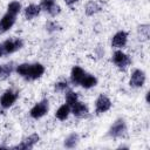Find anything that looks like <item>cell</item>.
<instances>
[{"label": "cell", "mask_w": 150, "mask_h": 150, "mask_svg": "<svg viewBox=\"0 0 150 150\" xmlns=\"http://www.w3.org/2000/svg\"><path fill=\"white\" fill-rule=\"evenodd\" d=\"M49 110V102L48 100H42L40 102H38L30 110H29V116L34 120H39L41 117H43Z\"/></svg>", "instance_id": "cell-1"}, {"label": "cell", "mask_w": 150, "mask_h": 150, "mask_svg": "<svg viewBox=\"0 0 150 150\" xmlns=\"http://www.w3.org/2000/svg\"><path fill=\"white\" fill-rule=\"evenodd\" d=\"M125 132H127V125H125L124 120H122V118L116 120L109 129V136H111L114 138L123 137L125 135Z\"/></svg>", "instance_id": "cell-2"}, {"label": "cell", "mask_w": 150, "mask_h": 150, "mask_svg": "<svg viewBox=\"0 0 150 150\" xmlns=\"http://www.w3.org/2000/svg\"><path fill=\"white\" fill-rule=\"evenodd\" d=\"M1 46H2V49H4V54H12V53H14V52H16V50H19L23 47V41L19 38L8 39Z\"/></svg>", "instance_id": "cell-3"}, {"label": "cell", "mask_w": 150, "mask_h": 150, "mask_svg": "<svg viewBox=\"0 0 150 150\" xmlns=\"http://www.w3.org/2000/svg\"><path fill=\"white\" fill-rule=\"evenodd\" d=\"M18 93L16 91H13L12 89H8V90H6L2 95H1V97H0V105L4 108V109H8V108H11L14 103H15V101L18 100Z\"/></svg>", "instance_id": "cell-4"}, {"label": "cell", "mask_w": 150, "mask_h": 150, "mask_svg": "<svg viewBox=\"0 0 150 150\" xmlns=\"http://www.w3.org/2000/svg\"><path fill=\"white\" fill-rule=\"evenodd\" d=\"M110 108H111V101L109 100V97L101 94L95 101V112L100 115V114L108 111Z\"/></svg>", "instance_id": "cell-5"}, {"label": "cell", "mask_w": 150, "mask_h": 150, "mask_svg": "<svg viewBox=\"0 0 150 150\" xmlns=\"http://www.w3.org/2000/svg\"><path fill=\"white\" fill-rule=\"evenodd\" d=\"M112 62L118 67V68H127L130 63H131V60H130V57L125 54V53H123L122 50H116L114 54H112Z\"/></svg>", "instance_id": "cell-6"}, {"label": "cell", "mask_w": 150, "mask_h": 150, "mask_svg": "<svg viewBox=\"0 0 150 150\" xmlns=\"http://www.w3.org/2000/svg\"><path fill=\"white\" fill-rule=\"evenodd\" d=\"M45 73V67L43 64L41 63H29V67H28V73H27V76L26 79L27 80H38L40 79Z\"/></svg>", "instance_id": "cell-7"}, {"label": "cell", "mask_w": 150, "mask_h": 150, "mask_svg": "<svg viewBox=\"0 0 150 150\" xmlns=\"http://www.w3.org/2000/svg\"><path fill=\"white\" fill-rule=\"evenodd\" d=\"M145 82V73L141 69H135L131 73L130 80H129V84L134 88H139L144 84Z\"/></svg>", "instance_id": "cell-8"}, {"label": "cell", "mask_w": 150, "mask_h": 150, "mask_svg": "<svg viewBox=\"0 0 150 150\" xmlns=\"http://www.w3.org/2000/svg\"><path fill=\"white\" fill-rule=\"evenodd\" d=\"M14 23H15V15H13L8 12L6 14H4L2 18L0 19V34H4L7 30H9Z\"/></svg>", "instance_id": "cell-9"}, {"label": "cell", "mask_w": 150, "mask_h": 150, "mask_svg": "<svg viewBox=\"0 0 150 150\" xmlns=\"http://www.w3.org/2000/svg\"><path fill=\"white\" fill-rule=\"evenodd\" d=\"M70 112L79 118H83L88 115V107L80 101H76L71 107H70Z\"/></svg>", "instance_id": "cell-10"}, {"label": "cell", "mask_w": 150, "mask_h": 150, "mask_svg": "<svg viewBox=\"0 0 150 150\" xmlns=\"http://www.w3.org/2000/svg\"><path fill=\"white\" fill-rule=\"evenodd\" d=\"M128 42V34L124 30L117 32L111 39V46L114 48H123Z\"/></svg>", "instance_id": "cell-11"}, {"label": "cell", "mask_w": 150, "mask_h": 150, "mask_svg": "<svg viewBox=\"0 0 150 150\" xmlns=\"http://www.w3.org/2000/svg\"><path fill=\"white\" fill-rule=\"evenodd\" d=\"M40 141V136L38 134H32L28 137H26L20 144L14 146V149H30L33 148L38 142Z\"/></svg>", "instance_id": "cell-12"}, {"label": "cell", "mask_w": 150, "mask_h": 150, "mask_svg": "<svg viewBox=\"0 0 150 150\" xmlns=\"http://www.w3.org/2000/svg\"><path fill=\"white\" fill-rule=\"evenodd\" d=\"M84 74H86V71L81 67L74 66L71 68V71H70V81H71V83L74 86H79L80 82H81V80L83 79Z\"/></svg>", "instance_id": "cell-13"}, {"label": "cell", "mask_w": 150, "mask_h": 150, "mask_svg": "<svg viewBox=\"0 0 150 150\" xmlns=\"http://www.w3.org/2000/svg\"><path fill=\"white\" fill-rule=\"evenodd\" d=\"M41 12V7L40 5H35V4H30L25 8V18L27 20H32L35 16H38Z\"/></svg>", "instance_id": "cell-14"}, {"label": "cell", "mask_w": 150, "mask_h": 150, "mask_svg": "<svg viewBox=\"0 0 150 150\" xmlns=\"http://www.w3.org/2000/svg\"><path fill=\"white\" fill-rule=\"evenodd\" d=\"M97 84V79L94 76V75H91V74H84V76H83V79L81 80V82H80V86L82 87V88H84V89H90V88H93V87H95Z\"/></svg>", "instance_id": "cell-15"}, {"label": "cell", "mask_w": 150, "mask_h": 150, "mask_svg": "<svg viewBox=\"0 0 150 150\" xmlns=\"http://www.w3.org/2000/svg\"><path fill=\"white\" fill-rule=\"evenodd\" d=\"M69 114H70V105L64 103V104H62L57 108V110L55 111V117L60 121H64V120L68 118Z\"/></svg>", "instance_id": "cell-16"}, {"label": "cell", "mask_w": 150, "mask_h": 150, "mask_svg": "<svg viewBox=\"0 0 150 150\" xmlns=\"http://www.w3.org/2000/svg\"><path fill=\"white\" fill-rule=\"evenodd\" d=\"M100 9H101V6H100L96 1H94V0L87 2L86 7H84V12H86V14L89 15V16H90V15H94V14L97 13Z\"/></svg>", "instance_id": "cell-17"}, {"label": "cell", "mask_w": 150, "mask_h": 150, "mask_svg": "<svg viewBox=\"0 0 150 150\" xmlns=\"http://www.w3.org/2000/svg\"><path fill=\"white\" fill-rule=\"evenodd\" d=\"M79 143V135L73 132L70 135H68L66 138H64V146L66 148H74L76 144Z\"/></svg>", "instance_id": "cell-18"}, {"label": "cell", "mask_w": 150, "mask_h": 150, "mask_svg": "<svg viewBox=\"0 0 150 150\" xmlns=\"http://www.w3.org/2000/svg\"><path fill=\"white\" fill-rule=\"evenodd\" d=\"M21 4L19 1H11L8 5H7V12L13 14V15H16L21 12Z\"/></svg>", "instance_id": "cell-19"}, {"label": "cell", "mask_w": 150, "mask_h": 150, "mask_svg": "<svg viewBox=\"0 0 150 150\" xmlns=\"http://www.w3.org/2000/svg\"><path fill=\"white\" fill-rule=\"evenodd\" d=\"M12 66L11 64H0V80H6L12 74Z\"/></svg>", "instance_id": "cell-20"}, {"label": "cell", "mask_w": 150, "mask_h": 150, "mask_svg": "<svg viewBox=\"0 0 150 150\" xmlns=\"http://www.w3.org/2000/svg\"><path fill=\"white\" fill-rule=\"evenodd\" d=\"M76 101H79L77 94L73 90H66V103L71 107Z\"/></svg>", "instance_id": "cell-21"}, {"label": "cell", "mask_w": 150, "mask_h": 150, "mask_svg": "<svg viewBox=\"0 0 150 150\" xmlns=\"http://www.w3.org/2000/svg\"><path fill=\"white\" fill-rule=\"evenodd\" d=\"M28 67H29V63H20V64L16 66L15 71H16L20 76H22V77L26 79L27 73H28Z\"/></svg>", "instance_id": "cell-22"}, {"label": "cell", "mask_w": 150, "mask_h": 150, "mask_svg": "<svg viewBox=\"0 0 150 150\" xmlns=\"http://www.w3.org/2000/svg\"><path fill=\"white\" fill-rule=\"evenodd\" d=\"M54 5H56L55 0H41V2H40V7H41V9L46 11L47 13L49 12V9H50Z\"/></svg>", "instance_id": "cell-23"}, {"label": "cell", "mask_w": 150, "mask_h": 150, "mask_svg": "<svg viewBox=\"0 0 150 150\" xmlns=\"http://www.w3.org/2000/svg\"><path fill=\"white\" fill-rule=\"evenodd\" d=\"M55 91H59V93H63L66 90H68V82L67 81H60L57 83H55V87H54Z\"/></svg>", "instance_id": "cell-24"}, {"label": "cell", "mask_w": 150, "mask_h": 150, "mask_svg": "<svg viewBox=\"0 0 150 150\" xmlns=\"http://www.w3.org/2000/svg\"><path fill=\"white\" fill-rule=\"evenodd\" d=\"M57 28H59V25H57L56 22H54V21H49V22H47V25H46V29H47L48 32H55Z\"/></svg>", "instance_id": "cell-25"}, {"label": "cell", "mask_w": 150, "mask_h": 150, "mask_svg": "<svg viewBox=\"0 0 150 150\" xmlns=\"http://www.w3.org/2000/svg\"><path fill=\"white\" fill-rule=\"evenodd\" d=\"M61 12V8H60V6L59 5H54L50 9H49V12H48V14L49 15H52V16H56L59 13Z\"/></svg>", "instance_id": "cell-26"}, {"label": "cell", "mask_w": 150, "mask_h": 150, "mask_svg": "<svg viewBox=\"0 0 150 150\" xmlns=\"http://www.w3.org/2000/svg\"><path fill=\"white\" fill-rule=\"evenodd\" d=\"M77 1H79V0H64V2H66L68 6H73V5H75Z\"/></svg>", "instance_id": "cell-27"}, {"label": "cell", "mask_w": 150, "mask_h": 150, "mask_svg": "<svg viewBox=\"0 0 150 150\" xmlns=\"http://www.w3.org/2000/svg\"><path fill=\"white\" fill-rule=\"evenodd\" d=\"M4 55V49H2V46L0 45V57Z\"/></svg>", "instance_id": "cell-28"}]
</instances>
